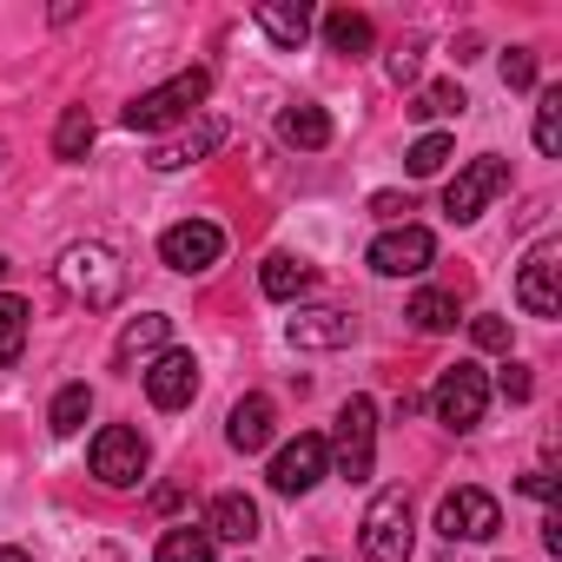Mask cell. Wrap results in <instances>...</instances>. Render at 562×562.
Masks as SVG:
<instances>
[{
    "label": "cell",
    "instance_id": "cell-1",
    "mask_svg": "<svg viewBox=\"0 0 562 562\" xmlns=\"http://www.w3.org/2000/svg\"><path fill=\"white\" fill-rule=\"evenodd\" d=\"M54 278H60V292L74 305H87V312H113L120 292H126V265L106 245H67L60 265H54Z\"/></svg>",
    "mask_w": 562,
    "mask_h": 562
},
{
    "label": "cell",
    "instance_id": "cell-2",
    "mask_svg": "<svg viewBox=\"0 0 562 562\" xmlns=\"http://www.w3.org/2000/svg\"><path fill=\"white\" fill-rule=\"evenodd\" d=\"M212 93V74L205 67H186V74H172L166 87H153V93H139L120 120H126V133H159V126H172V120H186L199 100Z\"/></svg>",
    "mask_w": 562,
    "mask_h": 562
},
{
    "label": "cell",
    "instance_id": "cell-3",
    "mask_svg": "<svg viewBox=\"0 0 562 562\" xmlns=\"http://www.w3.org/2000/svg\"><path fill=\"white\" fill-rule=\"evenodd\" d=\"M325 450H331L338 476L371 483V470H378V404H371V397H345V411H338V437H331Z\"/></svg>",
    "mask_w": 562,
    "mask_h": 562
},
{
    "label": "cell",
    "instance_id": "cell-4",
    "mask_svg": "<svg viewBox=\"0 0 562 562\" xmlns=\"http://www.w3.org/2000/svg\"><path fill=\"white\" fill-rule=\"evenodd\" d=\"M358 549L364 562H411V496L404 490H378L364 522H358Z\"/></svg>",
    "mask_w": 562,
    "mask_h": 562
},
{
    "label": "cell",
    "instance_id": "cell-5",
    "mask_svg": "<svg viewBox=\"0 0 562 562\" xmlns=\"http://www.w3.org/2000/svg\"><path fill=\"white\" fill-rule=\"evenodd\" d=\"M430 411H437V424H450V430H476L483 411H490V378H483L470 358H457V364L430 384Z\"/></svg>",
    "mask_w": 562,
    "mask_h": 562
},
{
    "label": "cell",
    "instance_id": "cell-6",
    "mask_svg": "<svg viewBox=\"0 0 562 562\" xmlns=\"http://www.w3.org/2000/svg\"><path fill=\"white\" fill-rule=\"evenodd\" d=\"M516 305L529 318H562V245L555 238H542L522 258V271H516Z\"/></svg>",
    "mask_w": 562,
    "mask_h": 562
},
{
    "label": "cell",
    "instance_id": "cell-7",
    "mask_svg": "<svg viewBox=\"0 0 562 562\" xmlns=\"http://www.w3.org/2000/svg\"><path fill=\"white\" fill-rule=\"evenodd\" d=\"M437 529L457 542H490L496 529H503V503L490 496V490H476V483H463V490H450L443 503H437Z\"/></svg>",
    "mask_w": 562,
    "mask_h": 562
},
{
    "label": "cell",
    "instance_id": "cell-8",
    "mask_svg": "<svg viewBox=\"0 0 562 562\" xmlns=\"http://www.w3.org/2000/svg\"><path fill=\"white\" fill-rule=\"evenodd\" d=\"M503 186H509V159L483 153V159H470V166H463V172L443 186V212H450L457 225H470V218H476V212H483V205H490Z\"/></svg>",
    "mask_w": 562,
    "mask_h": 562
},
{
    "label": "cell",
    "instance_id": "cell-9",
    "mask_svg": "<svg viewBox=\"0 0 562 562\" xmlns=\"http://www.w3.org/2000/svg\"><path fill=\"white\" fill-rule=\"evenodd\" d=\"M430 258H437V238L411 218L371 238V271L378 278H417V271H430Z\"/></svg>",
    "mask_w": 562,
    "mask_h": 562
},
{
    "label": "cell",
    "instance_id": "cell-10",
    "mask_svg": "<svg viewBox=\"0 0 562 562\" xmlns=\"http://www.w3.org/2000/svg\"><path fill=\"white\" fill-rule=\"evenodd\" d=\"M159 258H166L172 271L199 278V271H212V265L225 258V232H218L212 218H186V225H166V238H159Z\"/></svg>",
    "mask_w": 562,
    "mask_h": 562
},
{
    "label": "cell",
    "instance_id": "cell-11",
    "mask_svg": "<svg viewBox=\"0 0 562 562\" xmlns=\"http://www.w3.org/2000/svg\"><path fill=\"white\" fill-rule=\"evenodd\" d=\"M93 476H100L106 490H133V483L146 476V437L126 430V424H106V430L93 437Z\"/></svg>",
    "mask_w": 562,
    "mask_h": 562
},
{
    "label": "cell",
    "instance_id": "cell-12",
    "mask_svg": "<svg viewBox=\"0 0 562 562\" xmlns=\"http://www.w3.org/2000/svg\"><path fill=\"white\" fill-rule=\"evenodd\" d=\"M325 470H331V450H325V437H312V430H305V437H292L285 450L271 457V470H265V476H271V490H278V496H305Z\"/></svg>",
    "mask_w": 562,
    "mask_h": 562
},
{
    "label": "cell",
    "instance_id": "cell-13",
    "mask_svg": "<svg viewBox=\"0 0 562 562\" xmlns=\"http://www.w3.org/2000/svg\"><path fill=\"white\" fill-rule=\"evenodd\" d=\"M146 397H153V411H186L199 397V358L192 351H159L146 364Z\"/></svg>",
    "mask_w": 562,
    "mask_h": 562
},
{
    "label": "cell",
    "instance_id": "cell-14",
    "mask_svg": "<svg viewBox=\"0 0 562 562\" xmlns=\"http://www.w3.org/2000/svg\"><path fill=\"white\" fill-rule=\"evenodd\" d=\"M271 430H278V411H271V397H238L232 404V417H225V443L238 450V457H251V450H265L271 443Z\"/></svg>",
    "mask_w": 562,
    "mask_h": 562
},
{
    "label": "cell",
    "instance_id": "cell-15",
    "mask_svg": "<svg viewBox=\"0 0 562 562\" xmlns=\"http://www.w3.org/2000/svg\"><path fill=\"white\" fill-rule=\"evenodd\" d=\"M285 338H292L299 351H345V345L358 338V325H351L345 312H299V318L285 325Z\"/></svg>",
    "mask_w": 562,
    "mask_h": 562
},
{
    "label": "cell",
    "instance_id": "cell-16",
    "mask_svg": "<svg viewBox=\"0 0 562 562\" xmlns=\"http://www.w3.org/2000/svg\"><path fill=\"white\" fill-rule=\"evenodd\" d=\"M205 536H212V542H251V536H258V503H251L245 490L212 496V509H205Z\"/></svg>",
    "mask_w": 562,
    "mask_h": 562
},
{
    "label": "cell",
    "instance_id": "cell-17",
    "mask_svg": "<svg viewBox=\"0 0 562 562\" xmlns=\"http://www.w3.org/2000/svg\"><path fill=\"white\" fill-rule=\"evenodd\" d=\"M251 21L278 41V47H305V34H312V0H258L251 8Z\"/></svg>",
    "mask_w": 562,
    "mask_h": 562
},
{
    "label": "cell",
    "instance_id": "cell-18",
    "mask_svg": "<svg viewBox=\"0 0 562 562\" xmlns=\"http://www.w3.org/2000/svg\"><path fill=\"white\" fill-rule=\"evenodd\" d=\"M278 139L299 146V153H325V146H331V113L312 106V100H299V106L278 113Z\"/></svg>",
    "mask_w": 562,
    "mask_h": 562
},
{
    "label": "cell",
    "instance_id": "cell-19",
    "mask_svg": "<svg viewBox=\"0 0 562 562\" xmlns=\"http://www.w3.org/2000/svg\"><path fill=\"white\" fill-rule=\"evenodd\" d=\"M218 139H225V126H218V120H199L192 133H179V139H166V146H153V159H146V166H153V172H179V166L205 159Z\"/></svg>",
    "mask_w": 562,
    "mask_h": 562
},
{
    "label": "cell",
    "instance_id": "cell-20",
    "mask_svg": "<svg viewBox=\"0 0 562 562\" xmlns=\"http://www.w3.org/2000/svg\"><path fill=\"white\" fill-rule=\"evenodd\" d=\"M166 338H172V318H166V312H146V318H133V325L120 331V345H113V364H120V371H133L139 358L166 351Z\"/></svg>",
    "mask_w": 562,
    "mask_h": 562
},
{
    "label": "cell",
    "instance_id": "cell-21",
    "mask_svg": "<svg viewBox=\"0 0 562 562\" xmlns=\"http://www.w3.org/2000/svg\"><path fill=\"white\" fill-rule=\"evenodd\" d=\"M258 285H265V299L292 305V299H305V292H312V265H305V258H292V251H271V258H265V271H258Z\"/></svg>",
    "mask_w": 562,
    "mask_h": 562
},
{
    "label": "cell",
    "instance_id": "cell-22",
    "mask_svg": "<svg viewBox=\"0 0 562 562\" xmlns=\"http://www.w3.org/2000/svg\"><path fill=\"white\" fill-rule=\"evenodd\" d=\"M325 41H331V54H371L378 47V27H371V14H358V8H331L325 14Z\"/></svg>",
    "mask_w": 562,
    "mask_h": 562
},
{
    "label": "cell",
    "instance_id": "cell-23",
    "mask_svg": "<svg viewBox=\"0 0 562 562\" xmlns=\"http://www.w3.org/2000/svg\"><path fill=\"white\" fill-rule=\"evenodd\" d=\"M404 318H411L417 331H430V338H437V331H457V318H463V305H457V292H417Z\"/></svg>",
    "mask_w": 562,
    "mask_h": 562
},
{
    "label": "cell",
    "instance_id": "cell-24",
    "mask_svg": "<svg viewBox=\"0 0 562 562\" xmlns=\"http://www.w3.org/2000/svg\"><path fill=\"white\" fill-rule=\"evenodd\" d=\"M153 562H212V536H205V522H179V529H166L159 549H153Z\"/></svg>",
    "mask_w": 562,
    "mask_h": 562
},
{
    "label": "cell",
    "instance_id": "cell-25",
    "mask_svg": "<svg viewBox=\"0 0 562 562\" xmlns=\"http://www.w3.org/2000/svg\"><path fill=\"white\" fill-rule=\"evenodd\" d=\"M87 146H93V113L87 106H67L60 113V126H54V159H87Z\"/></svg>",
    "mask_w": 562,
    "mask_h": 562
},
{
    "label": "cell",
    "instance_id": "cell-26",
    "mask_svg": "<svg viewBox=\"0 0 562 562\" xmlns=\"http://www.w3.org/2000/svg\"><path fill=\"white\" fill-rule=\"evenodd\" d=\"M87 417H93V391H87V384H60V397H54V411H47L54 437H74V430H87Z\"/></svg>",
    "mask_w": 562,
    "mask_h": 562
},
{
    "label": "cell",
    "instance_id": "cell-27",
    "mask_svg": "<svg viewBox=\"0 0 562 562\" xmlns=\"http://www.w3.org/2000/svg\"><path fill=\"white\" fill-rule=\"evenodd\" d=\"M21 345H27V299L0 292V364H14Z\"/></svg>",
    "mask_w": 562,
    "mask_h": 562
},
{
    "label": "cell",
    "instance_id": "cell-28",
    "mask_svg": "<svg viewBox=\"0 0 562 562\" xmlns=\"http://www.w3.org/2000/svg\"><path fill=\"white\" fill-rule=\"evenodd\" d=\"M463 106H470V100H463V87H457V80H437V87H424V93H417V106H411V113H417V120H457Z\"/></svg>",
    "mask_w": 562,
    "mask_h": 562
},
{
    "label": "cell",
    "instance_id": "cell-29",
    "mask_svg": "<svg viewBox=\"0 0 562 562\" xmlns=\"http://www.w3.org/2000/svg\"><path fill=\"white\" fill-rule=\"evenodd\" d=\"M536 146L555 159L562 153V87H549L542 100H536Z\"/></svg>",
    "mask_w": 562,
    "mask_h": 562
},
{
    "label": "cell",
    "instance_id": "cell-30",
    "mask_svg": "<svg viewBox=\"0 0 562 562\" xmlns=\"http://www.w3.org/2000/svg\"><path fill=\"white\" fill-rule=\"evenodd\" d=\"M443 159H450V139H443V133H424V139L411 146V172H417V179L443 172Z\"/></svg>",
    "mask_w": 562,
    "mask_h": 562
},
{
    "label": "cell",
    "instance_id": "cell-31",
    "mask_svg": "<svg viewBox=\"0 0 562 562\" xmlns=\"http://www.w3.org/2000/svg\"><path fill=\"white\" fill-rule=\"evenodd\" d=\"M503 87H516V93L536 87V54H529V47H509V54H503Z\"/></svg>",
    "mask_w": 562,
    "mask_h": 562
},
{
    "label": "cell",
    "instance_id": "cell-32",
    "mask_svg": "<svg viewBox=\"0 0 562 562\" xmlns=\"http://www.w3.org/2000/svg\"><path fill=\"white\" fill-rule=\"evenodd\" d=\"M470 338H476L483 351H509V325H503L496 312H483V318H470Z\"/></svg>",
    "mask_w": 562,
    "mask_h": 562
},
{
    "label": "cell",
    "instance_id": "cell-33",
    "mask_svg": "<svg viewBox=\"0 0 562 562\" xmlns=\"http://www.w3.org/2000/svg\"><path fill=\"white\" fill-rule=\"evenodd\" d=\"M496 391H503L509 404H529V397H536V378H529V364H503V378H496Z\"/></svg>",
    "mask_w": 562,
    "mask_h": 562
},
{
    "label": "cell",
    "instance_id": "cell-34",
    "mask_svg": "<svg viewBox=\"0 0 562 562\" xmlns=\"http://www.w3.org/2000/svg\"><path fill=\"white\" fill-rule=\"evenodd\" d=\"M371 212H384V218H404V212H411V199H397V192H378V199H371Z\"/></svg>",
    "mask_w": 562,
    "mask_h": 562
},
{
    "label": "cell",
    "instance_id": "cell-35",
    "mask_svg": "<svg viewBox=\"0 0 562 562\" xmlns=\"http://www.w3.org/2000/svg\"><path fill=\"white\" fill-rule=\"evenodd\" d=\"M522 490H529L536 503H549V496H555V483H549V470H529V476H522Z\"/></svg>",
    "mask_w": 562,
    "mask_h": 562
},
{
    "label": "cell",
    "instance_id": "cell-36",
    "mask_svg": "<svg viewBox=\"0 0 562 562\" xmlns=\"http://www.w3.org/2000/svg\"><path fill=\"white\" fill-rule=\"evenodd\" d=\"M391 80H397V87L417 80V54H391Z\"/></svg>",
    "mask_w": 562,
    "mask_h": 562
},
{
    "label": "cell",
    "instance_id": "cell-37",
    "mask_svg": "<svg viewBox=\"0 0 562 562\" xmlns=\"http://www.w3.org/2000/svg\"><path fill=\"white\" fill-rule=\"evenodd\" d=\"M542 549H549V555H562V522H555V516L542 522Z\"/></svg>",
    "mask_w": 562,
    "mask_h": 562
},
{
    "label": "cell",
    "instance_id": "cell-38",
    "mask_svg": "<svg viewBox=\"0 0 562 562\" xmlns=\"http://www.w3.org/2000/svg\"><path fill=\"white\" fill-rule=\"evenodd\" d=\"M0 562H34V555L27 549H0Z\"/></svg>",
    "mask_w": 562,
    "mask_h": 562
},
{
    "label": "cell",
    "instance_id": "cell-39",
    "mask_svg": "<svg viewBox=\"0 0 562 562\" xmlns=\"http://www.w3.org/2000/svg\"><path fill=\"white\" fill-rule=\"evenodd\" d=\"M87 562H120V549H93V555H87Z\"/></svg>",
    "mask_w": 562,
    "mask_h": 562
},
{
    "label": "cell",
    "instance_id": "cell-40",
    "mask_svg": "<svg viewBox=\"0 0 562 562\" xmlns=\"http://www.w3.org/2000/svg\"><path fill=\"white\" fill-rule=\"evenodd\" d=\"M0 278H8V258H0Z\"/></svg>",
    "mask_w": 562,
    "mask_h": 562
},
{
    "label": "cell",
    "instance_id": "cell-41",
    "mask_svg": "<svg viewBox=\"0 0 562 562\" xmlns=\"http://www.w3.org/2000/svg\"><path fill=\"white\" fill-rule=\"evenodd\" d=\"M0 159H8V146H0Z\"/></svg>",
    "mask_w": 562,
    "mask_h": 562
},
{
    "label": "cell",
    "instance_id": "cell-42",
    "mask_svg": "<svg viewBox=\"0 0 562 562\" xmlns=\"http://www.w3.org/2000/svg\"><path fill=\"white\" fill-rule=\"evenodd\" d=\"M318 562H325V555H318Z\"/></svg>",
    "mask_w": 562,
    "mask_h": 562
}]
</instances>
